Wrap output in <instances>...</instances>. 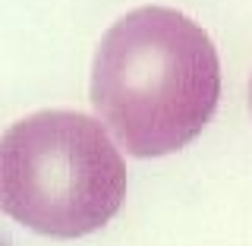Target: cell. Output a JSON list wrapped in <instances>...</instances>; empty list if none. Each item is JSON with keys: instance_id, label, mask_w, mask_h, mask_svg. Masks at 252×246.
I'll return each mask as SVG.
<instances>
[{"instance_id": "obj_1", "label": "cell", "mask_w": 252, "mask_h": 246, "mask_svg": "<svg viewBox=\"0 0 252 246\" xmlns=\"http://www.w3.org/2000/svg\"><path fill=\"white\" fill-rule=\"evenodd\" d=\"M89 98L120 152L173 155L199 139L218 110V47L186 13L136 6L94 47Z\"/></svg>"}, {"instance_id": "obj_2", "label": "cell", "mask_w": 252, "mask_h": 246, "mask_svg": "<svg viewBox=\"0 0 252 246\" xmlns=\"http://www.w3.org/2000/svg\"><path fill=\"white\" fill-rule=\"evenodd\" d=\"M126 161L94 114L47 107L0 136V211L54 240L94 234L126 199Z\"/></svg>"}]
</instances>
